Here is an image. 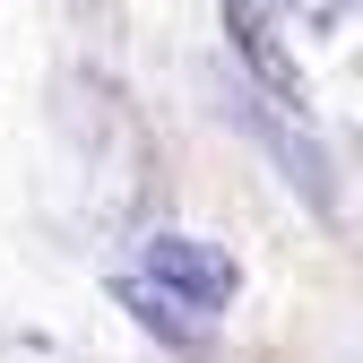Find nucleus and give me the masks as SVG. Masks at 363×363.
Listing matches in <instances>:
<instances>
[{"mask_svg": "<svg viewBox=\"0 0 363 363\" xmlns=\"http://www.w3.org/2000/svg\"><path fill=\"white\" fill-rule=\"evenodd\" d=\"M139 268H147V294L164 303V320L182 329V320H216L225 303H234V259L225 251H208V242H191V234H156L147 251H139Z\"/></svg>", "mask_w": 363, "mask_h": 363, "instance_id": "obj_1", "label": "nucleus"}]
</instances>
